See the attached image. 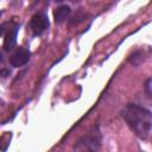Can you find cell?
Here are the masks:
<instances>
[{"instance_id": "cell-1", "label": "cell", "mask_w": 152, "mask_h": 152, "mask_svg": "<svg viewBox=\"0 0 152 152\" xmlns=\"http://www.w3.org/2000/svg\"><path fill=\"white\" fill-rule=\"evenodd\" d=\"M121 116L138 137L141 139H147L150 137L152 116L147 109L137 104H127L121 110Z\"/></svg>"}, {"instance_id": "cell-2", "label": "cell", "mask_w": 152, "mask_h": 152, "mask_svg": "<svg viewBox=\"0 0 152 152\" xmlns=\"http://www.w3.org/2000/svg\"><path fill=\"white\" fill-rule=\"evenodd\" d=\"M100 146V142H99V139L95 137V135H91V134H87L84 137H82L74 146L75 150H80V151H94V150H97Z\"/></svg>"}, {"instance_id": "cell-3", "label": "cell", "mask_w": 152, "mask_h": 152, "mask_svg": "<svg viewBox=\"0 0 152 152\" xmlns=\"http://www.w3.org/2000/svg\"><path fill=\"white\" fill-rule=\"evenodd\" d=\"M31 30L33 32V34L38 36V34H42L49 26V20H48V17L44 14V13H37L32 17L31 19Z\"/></svg>"}, {"instance_id": "cell-4", "label": "cell", "mask_w": 152, "mask_h": 152, "mask_svg": "<svg viewBox=\"0 0 152 152\" xmlns=\"http://www.w3.org/2000/svg\"><path fill=\"white\" fill-rule=\"evenodd\" d=\"M28 59H30V51L25 48H18L14 51V53L11 56L10 63L12 64V66L19 68V66L26 64Z\"/></svg>"}, {"instance_id": "cell-5", "label": "cell", "mask_w": 152, "mask_h": 152, "mask_svg": "<svg viewBox=\"0 0 152 152\" xmlns=\"http://www.w3.org/2000/svg\"><path fill=\"white\" fill-rule=\"evenodd\" d=\"M17 33H18V26H14L12 28H10L5 36V39H4V48L5 50L10 51L12 50L14 46H15V43H17Z\"/></svg>"}, {"instance_id": "cell-6", "label": "cell", "mask_w": 152, "mask_h": 152, "mask_svg": "<svg viewBox=\"0 0 152 152\" xmlns=\"http://www.w3.org/2000/svg\"><path fill=\"white\" fill-rule=\"evenodd\" d=\"M70 14V7L66 6V5H63V6H59L53 12V17H55V21L56 23H61L63 21L64 19H66V17Z\"/></svg>"}, {"instance_id": "cell-7", "label": "cell", "mask_w": 152, "mask_h": 152, "mask_svg": "<svg viewBox=\"0 0 152 152\" xmlns=\"http://www.w3.org/2000/svg\"><path fill=\"white\" fill-rule=\"evenodd\" d=\"M150 88H151V80L148 78L147 82H146V90H147V96L148 97H151V90H150Z\"/></svg>"}, {"instance_id": "cell-8", "label": "cell", "mask_w": 152, "mask_h": 152, "mask_svg": "<svg viewBox=\"0 0 152 152\" xmlns=\"http://www.w3.org/2000/svg\"><path fill=\"white\" fill-rule=\"evenodd\" d=\"M0 75H1V76H4V77H6L7 75H10V71H8V70H6V69H2V70H0Z\"/></svg>"}, {"instance_id": "cell-9", "label": "cell", "mask_w": 152, "mask_h": 152, "mask_svg": "<svg viewBox=\"0 0 152 152\" xmlns=\"http://www.w3.org/2000/svg\"><path fill=\"white\" fill-rule=\"evenodd\" d=\"M6 25H7V24H4V25H1V26H0V34L4 32V28H5V26H6Z\"/></svg>"}, {"instance_id": "cell-10", "label": "cell", "mask_w": 152, "mask_h": 152, "mask_svg": "<svg viewBox=\"0 0 152 152\" xmlns=\"http://www.w3.org/2000/svg\"><path fill=\"white\" fill-rule=\"evenodd\" d=\"M2 61V55H1V52H0V62Z\"/></svg>"}, {"instance_id": "cell-11", "label": "cell", "mask_w": 152, "mask_h": 152, "mask_svg": "<svg viewBox=\"0 0 152 152\" xmlns=\"http://www.w3.org/2000/svg\"><path fill=\"white\" fill-rule=\"evenodd\" d=\"M1 103H2V102H1V100H0V104H1Z\"/></svg>"}]
</instances>
